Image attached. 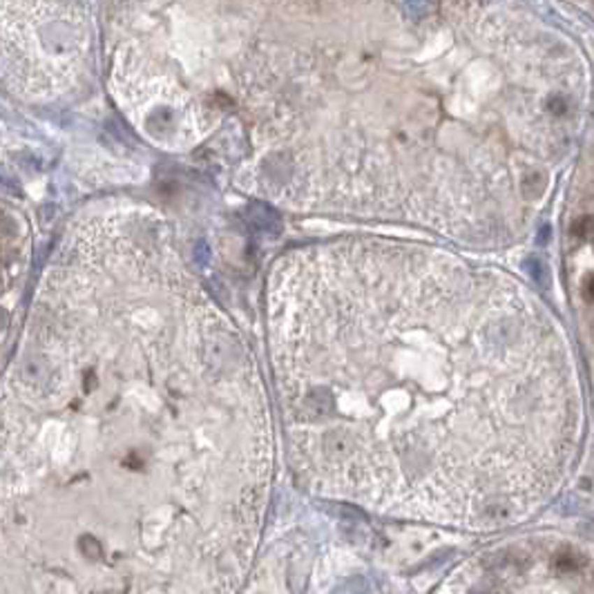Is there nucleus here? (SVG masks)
<instances>
[{
    "label": "nucleus",
    "instance_id": "2",
    "mask_svg": "<svg viewBox=\"0 0 594 594\" xmlns=\"http://www.w3.org/2000/svg\"><path fill=\"white\" fill-rule=\"evenodd\" d=\"M572 233L579 237V239H588L594 235V219L592 217H584V219H579L574 226H572Z\"/></svg>",
    "mask_w": 594,
    "mask_h": 594
},
{
    "label": "nucleus",
    "instance_id": "1",
    "mask_svg": "<svg viewBox=\"0 0 594 594\" xmlns=\"http://www.w3.org/2000/svg\"><path fill=\"white\" fill-rule=\"evenodd\" d=\"M586 561H581V556H577L574 552H563L556 556V570L558 572H577L579 567H584Z\"/></svg>",
    "mask_w": 594,
    "mask_h": 594
},
{
    "label": "nucleus",
    "instance_id": "3",
    "mask_svg": "<svg viewBox=\"0 0 594 594\" xmlns=\"http://www.w3.org/2000/svg\"><path fill=\"white\" fill-rule=\"evenodd\" d=\"M584 293H586V297L590 302H594V275H590L588 280H586V287H584Z\"/></svg>",
    "mask_w": 594,
    "mask_h": 594
},
{
    "label": "nucleus",
    "instance_id": "4",
    "mask_svg": "<svg viewBox=\"0 0 594 594\" xmlns=\"http://www.w3.org/2000/svg\"><path fill=\"white\" fill-rule=\"evenodd\" d=\"M592 5H594V0H592Z\"/></svg>",
    "mask_w": 594,
    "mask_h": 594
}]
</instances>
